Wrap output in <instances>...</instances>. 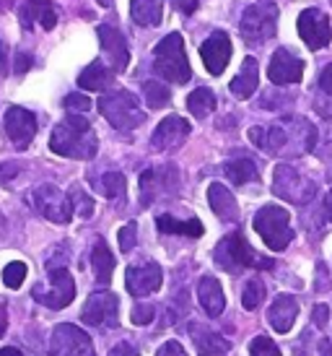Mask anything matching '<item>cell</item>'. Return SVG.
<instances>
[{
	"label": "cell",
	"instance_id": "obj_1",
	"mask_svg": "<svg viewBox=\"0 0 332 356\" xmlns=\"http://www.w3.org/2000/svg\"><path fill=\"white\" fill-rule=\"evenodd\" d=\"M49 149L55 151L58 156L94 159L99 151V140L94 128H91V122L83 115H70V118H65L58 128L52 130Z\"/></svg>",
	"mask_w": 332,
	"mask_h": 356
},
{
	"label": "cell",
	"instance_id": "obj_2",
	"mask_svg": "<svg viewBox=\"0 0 332 356\" xmlns=\"http://www.w3.org/2000/svg\"><path fill=\"white\" fill-rule=\"evenodd\" d=\"M153 68L161 79L172 81V83H187L192 79V68H190V60L185 55V40L182 34H166L164 40L156 44L153 52Z\"/></svg>",
	"mask_w": 332,
	"mask_h": 356
},
{
	"label": "cell",
	"instance_id": "obj_3",
	"mask_svg": "<svg viewBox=\"0 0 332 356\" xmlns=\"http://www.w3.org/2000/svg\"><path fill=\"white\" fill-rule=\"evenodd\" d=\"M254 232L263 237V242L273 252H281L291 245L293 229H291V213L281 206H265L254 216Z\"/></svg>",
	"mask_w": 332,
	"mask_h": 356
},
{
	"label": "cell",
	"instance_id": "obj_4",
	"mask_svg": "<svg viewBox=\"0 0 332 356\" xmlns=\"http://www.w3.org/2000/svg\"><path fill=\"white\" fill-rule=\"evenodd\" d=\"M215 263L224 268V270H242V268H265L270 270L273 268V260L267 257H260L249 248V242L244 239L242 232H234L218 242L215 248Z\"/></svg>",
	"mask_w": 332,
	"mask_h": 356
},
{
	"label": "cell",
	"instance_id": "obj_5",
	"mask_svg": "<svg viewBox=\"0 0 332 356\" xmlns=\"http://www.w3.org/2000/svg\"><path fill=\"white\" fill-rule=\"evenodd\" d=\"M99 112L109 120V125H115L117 130H133L146 120L138 99L125 89L104 94V97L99 99Z\"/></svg>",
	"mask_w": 332,
	"mask_h": 356
},
{
	"label": "cell",
	"instance_id": "obj_6",
	"mask_svg": "<svg viewBox=\"0 0 332 356\" xmlns=\"http://www.w3.org/2000/svg\"><path fill=\"white\" fill-rule=\"evenodd\" d=\"M275 24H278V8L273 3H254L242 16V37L249 44H263L270 37H275Z\"/></svg>",
	"mask_w": 332,
	"mask_h": 356
},
{
	"label": "cell",
	"instance_id": "obj_7",
	"mask_svg": "<svg viewBox=\"0 0 332 356\" xmlns=\"http://www.w3.org/2000/svg\"><path fill=\"white\" fill-rule=\"evenodd\" d=\"M273 193L278 198L288 200V203H296V206H304L314 198L317 193V185L312 179H306L301 172H296L288 164H278L273 172Z\"/></svg>",
	"mask_w": 332,
	"mask_h": 356
},
{
	"label": "cell",
	"instance_id": "obj_8",
	"mask_svg": "<svg viewBox=\"0 0 332 356\" xmlns=\"http://www.w3.org/2000/svg\"><path fill=\"white\" fill-rule=\"evenodd\" d=\"M49 289L37 286L34 289V299L40 305L49 307V309H63L68 307L73 299H76V284H73V276L68 273L65 266H52L49 263Z\"/></svg>",
	"mask_w": 332,
	"mask_h": 356
},
{
	"label": "cell",
	"instance_id": "obj_9",
	"mask_svg": "<svg viewBox=\"0 0 332 356\" xmlns=\"http://www.w3.org/2000/svg\"><path fill=\"white\" fill-rule=\"evenodd\" d=\"M29 200L42 216L55 221V224H68L70 218H73V208H70L68 195L60 188H55V185H40V188H34L29 193Z\"/></svg>",
	"mask_w": 332,
	"mask_h": 356
},
{
	"label": "cell",
	"instance_id": "obj_10",
	"mask_svg": "<svg viewBox=\"0 0 332 356\" xmlns=\"http://www.w3.org/2000/svg\"><path fill=\"white\" fill-rule=\"evenodd\" d=\"M119 299L112 291H97L83 305V323L94 327H117L119 325Z\"/></svg>",
	"mask_w": 332,
	"mask_h": 356
},
{
	"label": "cell",
	"instance_id": "obj_11",
	"mask_svg": "<svg viewBox=\"0 0 332 356\" xmlns=\"http://www.w3.org/2000/svg\"><path fill=\"white\" fill-rule=\"evenodd\" d=\"M49 356H94V346L81 327L58 325L49 338Z\"/></svg>",
	"mask_w": 332,
	"mask_h": 356
},
{
	"label": "cell",
	"instance_id": "obj_12",
	"mask_svg": "<svg viewBox=\"0 0 332 356\" xmlns=\"http://www.w3.org/2000/svg\"><path fill=\"white\" fill-rule=\"evenodd\" d=\"M299 34L309 50H322L332 40V26L327 13L319 8H306L299 16Z\"/></svg>",
	"mask_w": 332,
	"mask_h": 356
},
{
	"label": "cell",
	"instance_id": "obj_13",
	"mask_svg": "<svg viewBox=\"0 0 332 356\" xmlns=\"http://www.w3.org/2000/svg\"><path fill=\"white\" fill-rule=\"evenodd\" d=\"M176 185H179L176 167L148 169V172L140 175V203H143V206H151L153 200L166 195V193H174Z\"/></svg>",
	"mask_w": 332,
	"mask_h": 356
},
{
	"label": "cell",
	"instance_id": "obj_14",
	"mask_svg": "<svg viewBox=\"0 0 332 356\" xmlns=\"http://www.w3.org/2000/svg\"><path fill=\"white\" fill-rule=\"evenodd\" d=\"M164 284V273L156 263H143V266H130L125 270V286L130 297H148L158 291Z\"/></svg>",
	"mask_w": 332,
	"mask_h": 356
},
{
	"label": "cell",
	"instance_id": "obj_15",
	"mask_svg": "<svg viewBox=\"0 0 332 356\" xmlns=\"http://www.w3.org/2000/svg\"><path fill=\"white\" fill-rule=\"evenodd\" d=\"M200 58L206 63V68L210 76H221L231 60V40L226 31H213L203 47H200Z\"/></svg>",
	"mask_w": 332,
	"mask_h": 356
},
{
	"label": "cell",
	"instance_id": "obj_16",
	"mask_svg": "<svg viewBox=\"0 0 332 356\" xmlns=\"http://www.w3.org/2000/svg\"><path fill=\"white\" fill-rule=\"evenodd\" d=\"M190 136V122L179 115H169L166 120L158 122V128L153 130V138H151V146L156 151H174L179 149L182 143Z\"/></svg>",
	"mask_w": 332,
	"mask_h": 356
},
{
	"label": "cell",
	"instance_id": "obj_17",
	"mask_svg": "<svg viewBox=\"0 0 332 356\" xmlns=\"http://www.w3.org/2000/svg\"><path fill=\"white\" fill-rule=\"evenodd\" d=\"M6 133L13 140L16 149H26L31 138L37 136V118L31 115L29 109L24 107H10L6 112Z\"/></svg>",
	"mask_w": 332,
	"mask_h": 356
},
{
	"label": "cell",
	"instance_id": "obj_18",
	"mask_svg": "<svg viewBox=\"0 0 332 356\" xmlns=\"http://www.w3.org/2000/svg\"><path fill=\"white\" fill-rule=\"evenodd\" d=\"M267 76L275 86H288V83H299L304 76V63L291 50H275L273 60H270V68H267Z\"/></svg>",
	"mask_w": 332,
	"mask_h": 356
},
{
	"label": "cell",
	"instance_id": "obj_19",
	"mask_svg": "<svg viewBox=\"0 0 332 356\" xmlns=\"http://www.w3.org/2000/svg\"><path fill=\"white\" fill-rule=\"evenodd\" d=\"M99 42H101V47H104L109 68L115 70V73H122V70L127 68V63H130V50H127V42H125V37H122V31L104 24V26H99Z\"/></svg>",
	"mask_w": 332,
	"mask_h": 356
},
{
	"label": "cell",
	"instance_id": "obj_20",
	"mask_svg": "<svg viewBox=\"0 0 332 356\" xmlns=\"http://www.w3.org/2000/svg\"><path fill=\"white\" fill-rule=\"evenodd\" d=\"M19 16L24 29H31L34 24H40L42 29L49 31L55 29V24H58V8L49 0H26Z\"/></svg>",
	"mask_w": 332,
	"mask_h": 356
},
{
	"label": "cell",
	"instance_id": "obj_21",
	"mask_svg": "<svg viewBox=\"0 0 332 356\" xmlns=\"http://www.w3.org/2000/svg\"><path fill=\"white\" fill-rule=\"evenodd\" d=\"M296 317H299V302L288 294L283 297H278L270 305V312H267V323L273 325L275 333H288L296 323Z\"/></svg>",
	"mask_w": 332,
	"mask_h": 356
},
{
	"label": "cell",
	"instance_id": "obj_22",
	"mask_svg": "<svg viewBox=\"0 0 332 356\" xmlns=\"http://www.w3.org/2000/svg\"><path fill=\"white\" fill-rule=\"evenodd\" d=\"M197 299L203 309L208 312V317H218L226 309V297H224V289L218 284L215 276H203L200 284H197Z\"/></svg>",
	"mask_w": 332,
	"mask_h": 356
},
{
	"label": "cell",
	"instance_id": "obj_23",
	"mask_svg": "<svg viewBox=\"0 0 332 356\" xmlns=\"http://www.w3.org/2000/svg\"><path fill=\"white\" fill-rule=\"evenodd\" d=\"M260 86V65H257V60L254 58H247L242 63V70L236 73V79L231 81V94H234L236 99H249L254 91Z\"/></svg>",
	"mask_w": 332,
	"mask_h": 356
},
{
	"label": "cell",
	"instance_id": "obj_24",
	"mask_svg": "<svg viewBox=\"0 0 332 356\" xmlns=\"http://www.w3.org/2000/svg\"><path fill=\"white\" fill-rule=\"evenodd\" d=\"M208 203L213 208V213L224 221H239V206H236V198L229 193V188H224L221 182H213L208 188Z\"/></svg>",
	"mask_w": 332,
	"mask_h": 356
},
{
	"label": "cell",
	"instance_id": "obj_25",
	"mask_svg": "<svg viewBox=\"0 0 332 356\" xmlns=\"http://www.w3.org/2000/svg\"><path fill=\"white\" fill-rule=\"evenodd\" d=\"M130 16L140 26H158L164 19V0H130Z\"/></svg>",
	"mask_w": 332,
	"mask_h": 356
},
{
	"label": "cell",
	"instance_id": "obj_26",
	"mask_svg": "<svg viewBox=\"0 0 332 356\" xmlns=\"http://www.w3.org/2000/svg\"><path fill=\"white\" fill-rule=\"evenodd\" d=\"M156 227L161 234H179V237H203V232H206L197 218L182 221V218H174V216H169V213L156 218Z\"/></svg>",
	"mask_w": 332,
	"mask_h": 356
},
{
	"label": "cell",
	"instance_id": "obj_27",
	"mask_svg": "<svg viewBox=\"0 0 332 356\" xmlns=\"http://www.w3.org/2000/svg\"><path fill=\"white\" fill-rule=\"evenodd\" d=\"M91 266H94V278L107 286L112 281V273H115V255L109 252L104 239H97V245L91 250Z\"/></svg>",
	"mask_w": 332,
	"mask_h": 356
},
{
	"label": "cell",
	"instance_id": "obj_28",
	"mask_svg": "<svg viewBox=\"0 0 332 356\" xmlns=\"http://www.w3.org/2000/svg\"><path fill=\"white\" fill-rule=\"evenodd\" d=\"M192 336H195V346L200 356H229L231 346L218 333H210V330H203V327H192Z\"/></svg>",
	"mask_w": 332,
	"mask_h": 356
},
{
	"label": "cell",
	"instance_id": "obj_29",
	"mask_svg": "<svg viewBox=\"0 0 332 356\" xmlns=\"http://www.w3.org/2000/svg\"><path fill=\"white\" fill-rule=\"evenodd\" d=\"M109 81H112L109 68L104 65V63L94 60V63H91L88 68H83V73L78 76V86L81 89H86V91H101Z\"/></svg>",
	"mask_w": 332,
	"mask_h": 356
},
{
	"label": "cell",
	"instance_id": "obj_30",
	"mask_svg": "<svg viewBox=\"0 0 332 356\" xmlns=\"http://www.w3.org/2000/svg\"><path fill=\"white\" fill-rule=\"evenodd\" d=\"M224 172L234 185H247V182H254V179H257V164L247 156L229 161V164L224 167Z\"/></svg>",
	"mask_w": 332,
	"mask_h": 356
},
{
	"label": "cell",
	"instance_id": "obj_31",
	"mask_svg": "<svg viewBox=\"0 0 332 356\" xmlns=\"http://www.w3.org/2000/svg\"><path fill=\"white\" fill-rule=\"evenodd\" d=\"M187 109L200 120L208 118L215 109V94L210 89H195L187 97Z\"/></svg>",
	"mask_w": 332,
	"mask_h": 356
},
{
	"label": "cell",
	"instance_id": "obj_32",
	"mask_svg": "<svg viewBox=\"0 0 332 356\" xmlns=\"http://www.w3.org/2000/svg\"><path fill=\"white\" fill-rule=\"evenodd\" d=\"M97 190L104 195V198H119V195H125L127 190V182H125V175H119V172H107V175H101V177L94 182Z\"/></svg>",
	"mask_w": 332,
	"mask_h": 356
},
{
	"label": "cell",
	"instance_id": "obj_33",
	"mask_svg": "<svg viewBox=\"0 0 332 356\" xmlns=\"http://www.w3.org/2000/svg\"><path fill=\"white\" fill-rule=\"evenodd\" d=\"M143 97H146V104L151 109L166 107L169 99H172L169 89H166L164 83H158V81H146V83H143Z\"/></svg>",
	"mask_w": 332,
	"mask_h": 356
},
{
	"label": "cell",
	"instance_id": "obj_34",
	"mask_svg": "<svg viewBox=\"0 0 332 356\" xmlns=\"http://www.w3.org/2000/svg\"><path fill=\"white\" fill-rule=\"evenodd\" d=\"M263 302H265V284L263 281H260V278L247 281L244 294H242V305H244V309H257Z\"/></svg>",
	"mask_w": 332,
	"mask_h": 356
},
{
	"label": "cell",
	"instance_id": "obj_35",
	"mask_svg": "<svg viewBox=\"0 0 332 356\" xmlns=\"http://www.w3.org/2000/svg\"><path fill=\"white\" fill-rule=\"evenodd\" d=\"M26 273H29L26 263L13 260V263H8V266L3 268V284L8 289H21V284L26 281Z\"/></svg>",
	"mask_w": 332,
	"mask_h": 356
},
{
	"label": "cell",
	"instance_id": "obj_36",
	"mask_svg": "<svg viewBox=\"0 0 332 356\" xmlns=\"http://www.w3.org/2000/svg\"><path fill=\"white\" fill-rule=\"evenodd\" d=\"M68 200H70V208H73V213H78V216H83V218H88L91 213H94V200L88 198V195L78 188V185H73Z\"/></svg>",
	"mask_w": 332,
	"mask_h": 356
},
{
	"label": "cell",
	"instance_id": "obj_37",
	"mask_svg": "<svg viewBox=\"0 0 332 356\" xmlns=\"http://www.w3.org/2000/svg\"><path fill=\"white\" fill-rule=\"evenodd\" d=\"M249 356H283V354H281V348L275 346L267 336H257L249 343Z\"/></svg>",
	"mask_w": 332,
	"mask_h": 356
},
{
	"label": "cell",
	"instance_id": "obj_38",
	"mask_svg": "<svg viewBox=\"0 0 332 356\" xmlns=\"http://www.w3.org/2000/svg\"><path fill=\"white\" fill-rule=\"evenodd\" d=\"M135 239H138V224L135 221H130L127 227L119 229V250H122V252H130V250L135 248Z\"/></svg>",
	"mask_w": 332,
	"mask_h": 356
},
{
	"label": "cell",
	"instance_id": "obj_39",
	"mask_svg": "<svg viewBox=\"0 0 332 356\" xmlns=\"http://www.w3.org/2000/svg\"><path fill=\"white\" fill-rule=\"evenodd\" d=\"M153 315H156L153 305H138L133 309V325H148L153 320Z\"/></svg>",
	"mask_w": 332,
	"mask_h": 356
},
{
	"label": "cell",
	"instance_id": "obj_40",
	"mask_svg": "<svg viewBox=\"0 0 332 356\" xmlns=\"http://www.w3.org/2000/svg\"><path fill=\"white\" fill-rule=\"evenodd\" d=\"M65 109H70V112H86L88 107H91V99L88 97H83V94H70V97H65Z\"/></svg>",
	"mask_w": 332,
	"mask_h": 356
},
{
	"label": "cell",
	"instance_id": "obj_41",
	"mask_svg": "<svg viewBox=\"0 0 332 356\" xmlns=\"http://www.w3.org/2000/svg\"><path fill=\"white\" fill-rule=\"evenodd\" d=\"M156 356H187V351L176 341H166L164 346L156 351Z\"/></svg>",
	"mask_w": 332,
	"mask_h": 356
},
{
	"label": "cell",
	"instance_id": "obj_42",
	"mask_svg": "<svg viewBox=\"0 0 332 356\" xmlns=\"http://www.w3.org/2000/svg\"><path fill=\"white\" fill-rule=\"evenodd\" d=\"M312 317H314V325L324 327V325H327V320H330V307H327V305H317V307H314Z\"/></svg>",
	"mask_w": 332,
	"mask_h": 356
},
{
	"label": "cell",
	"instance_id": "obj_43",
	"mask_svg": "<svg viewBox=\"0 0 332 356\" xmlns=\"http://www.w3.org/2000/svg\"><path fill=\"white\" fill-rule=\"evenodd\" d=\"M319 89H322L327 97H332V63L324 65V70L319 73Z\"/></svg>",
	"mask_w": 332,
	"mask_h": 356
},
{
	"label": "cell",
	"instance_id": "obj_44",
	"mask_svg": "<svg viewBox=\"0 0 332 356\" xmlns=\"http://www.w3.org/2000/svg\"><path fill=\"white\" fill-rule=\"evenodd\" d=\"M109 356H140V354H138V348L133 343L122 341V343H117V346L109 351Z\"/></svg>",
	"mask_w": 332,
	"mask_h": 356
},
{
	"label": "cell",
	"instance_id": "obj_45",
	"mask_svg": "<svg viewBox=\"0 0 332 356\" xmlns=\"http://www.w3.org/2000/svg\"><path fill=\"white\" fill-rule=\"evenodd\" d=\"M172 6H174L176 10H182V13H195L197 6H200V0H172Z\"/></svg>",
	"mask_w": 332,
	"mask_h": 356
},
{
	"label": "cell",
	"instance_id": "obj_46",
	"mask_svg": "<svg viewBox=\"0 0 332 356\" xmlns=\"http://www.w3.org/2000/svg\"><path fill=\"white\" fill-rule=\"evenodd\" d=\"M31 65V58L29 55H24V52H19V58H16V73H26Z\"/></svg>",
	"mask_w": 332,
	"mask_h": 356
},
{
	"label": "cell",
	"instance_id": "obj_47",
	"mask_svg": "<svg viewBox=\"0 0 332 356\" xmlns=\"http://www.w3.org/2000/svg\"><path fill=\"white\" fill-rule=\"evenodd\" d=\"M6 68H8V50H6V44L0 42V79L6 76Z\"/></svg>",
	"mask_w": 332,
	"mask_h": 356
},
{
	"label": "cell",
	"instance_id": "obj_48",
	"mask_svg": "<svg viewBox=\"0 0 332 356\" xmlns=\"http://www.w3.org/2000/svg\"><path fill=\"white\" fill-rule=\"evenodd\" d=\"M16 164H8V167H0V179H8V177H13L16 175Z\"/></svg>",
	"mask_w": 332,
	"mask_h": 356
},
{
	"label": "cell",
	"instance_id": "obj_49",
	"mask_svg": "<svg viewBox=\"0 0 332 356\" xmlns=\"http://www.w3.org/2000/svg\"><path fill=\"white\" fill-rule=\"evenodd\" d=\"M324 211H327V216L332 218V190L327 193V198H324Z\"/></svg>",
	"mask_w": 332,
	"mask_h": 356
},
{
	"label": "cell",
	"instance_id": "obj_50",
	"mask_svg": "<svg viewBox=\"0 0 332 356\" xmlns=\"http://www.w3.org/2000/svg\"><path fill=\"white\" fill-rule=\"evenodd\" d=\"M0 356H24L19 348H0Z\"/></svg>",
	"mask_w": 332,
	"mask_h": 356
},
{
	"label": "cell",
	"instance_id": "obj_51",
	"mask_svg": "<svg viewBox=\"0 0 332 356\" xmlns=\"http://www.w3.org/2000/svg\"><path fill=\"white\" fill-rule=\"evenodd\" d=\"M6 327H8V323H6V317L0 315V336H3V333H6Z\"/></svg>",
	"mask_w": 332,
	"mask_h": 356
},
{
	"label": "cell",
	"instance_id": "obj_52",
	"mask_svg": "<svg viewBox=\"0 0 332 356\" xmlns=\"http://www.w3.org/2000/svg\"><path fill=\"white\" fill-rule=\"evenodd\" d=\"M13 6V0H0V8H10Z\"/></svg>",
	"mask_w": 332,
	"mask_h": 356
}]
</instances>
